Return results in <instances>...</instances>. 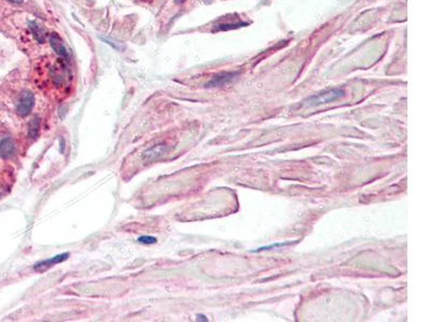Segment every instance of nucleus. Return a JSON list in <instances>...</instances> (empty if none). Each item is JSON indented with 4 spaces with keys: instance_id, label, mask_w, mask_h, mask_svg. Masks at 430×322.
<instances>
[{
    "instance_id": "1",
    "label": "nucleus",
    "mask_w": 430,
    "mask_h": 322,
    "mask_svg": "<svg viewBox=\"0 0 430 322\" xmlns=\"http://www.w3.org/2000/svg\"><path fill=\"white\" fill-rule=\"evenodd\" d=\"M72 76L65 62L58 61L53 65L49 71V77L43 83V87L56 97L62 98L67 95L71 85Z\"/></svg>"
},
{
    "instance_id": "2",
    "label": "nucleus",
    "mask_w": 430,
    "mask_h": 322,
    "mask_svg": "<svg viewBox=\"0 0 430 322\" xmlns=\"http://www.w3.org/2000/svg\"><path fill=\"white\" fill-rule=\"evenodd\" d=\"M344 95H346V92H344V90L341 88L331 89L322 93H318V95L312 96L307 101H304L303 103L304 105H308V106H317V105H322L326 103H330V102H333V101H337L343 98Z\"/></svg>"
},
{
    "instance_id": "3",
    "label": "nucleus",
    "mask_w": 430,
    "mask_h": 322,
    "mask_svg": "<svg viewBox=\"0 0 430 322\" xmlns=\"http://www.w3.org/2000/svg\"><path fill=\"white\" fill-rule=\"evenodd\" d=\"M34 104H35L34 93L29 90L24 91L22 93V96H21L20 101L18 103V108H17L18 114L20 116H23V117L27 116L31 112V110H33Z\"/></svg>"
},
{
    "instance_id": "4",
    "label": "nucleus",
    "mask_w": 430,
    "mask_h": 322,
    "mask_svg": "<svg viewBox=\"0 0 430 322\" xmlns=\"http://www.w3.org/2000/svg\"><path fill=\"white\" fill-rule=\"evenodd\" d=\"M50 43H51L52 49L55 51V53L58 55V56L68 58V51L66 49L64 42H62V40L58 35H56V34L51 35Z\"/></svg>"
},
{
    "instance_id": "5",
    "label": "nucleus",
    "mask_w": 430,
    "mask_h": 322,
    "mask_svg": "<svg viewBox=\"0 0 430 322\" xmlns=\"http://www.w3.org/2000/svg\"><path fill=\"white\" fill-rule=\"evenodd\" d=\"M167 151V146L163 144H158L155 145L153 148H148L145 151V153L143 154V160L145 162H151L153 160H155L156 158H158V157L162 156L163 154L166 153Z\"/></svg>"
},
{
    "instance_id": "6",
    "label": "nucleus",
    "mask_w": 430,
    "mask_h": 322,
    "mask_svg": "<svg viewBox=\"0 0 430 322\" xmlns=\"http://www.w3.org/2000/svg\"><path fill=\"white\" fill-rule=\"evenodd\" d=\"M68 256H69L68 254H62V255H59V256H56V257H53L51 259H48V260H43L41 262H39L38 264H36L35 265V269L37 271H40V272L44 271L46 269L51 268V266H53L54 264H57V263H60L62 261H65L66 259L68 258Z\"/></svg>"
},
{
    "instance_id": "7",
    "label": "nucleus",
    "mask_w": 430,
    "mask_h": 322,
    "mask_svg": "<svg viewBox=\"0 0 430 322\" xmlns=\"http://www.w3.org/2000/svg\"><path fill=\"white\" fill-rule=\"evenodd\" d=\"M15 154V145L13 141L8 138L5 139L2 143H0V156L4 158H11Z\"/></svg>"
},
{
    "instance_id": "8",
    "label": "nucleus",
    "mask_w": 430,
    "mask_h": 322,
    "mask_svg": "<svg viewBox=\"0 0 430 322\" xmlns=\"http://www.w3.org/2000/svg\"><path fill=\"white\" fill-rule=\"evenodd\" d=\"M234 75H236V73H232V72H229V73H222V74H220V75L215 76V77L213 78V80L211 81L208 85H209V86H221V85H224V84H226V83H228L229 81H231Z\"/></svg>"
},
{
    "instance_id": "9",
    "label": "nucleus",
    "mask_w": 430,
    "mask_h": 322,
    "mask_svg": "<svg viewBox=\"0 0 430 322\" xmlns=\"http://www.w3.org/2000/svg\"><path fill=\"white\" fill-rule=\"evenodd\" d=\"M39 129H40V123H39V119L35 117V119L29 124V130H28L29 138L37 139L39 136Z\"/></svg>"
},
{
    "instance_id": "10",
    "label": "nucleus",
    "mask_w": 430,
    "mask_h": 322,
    "mask_svg": "<svg viewBox=\"0 0 430 322\" xmlns=\"http://www.w3.org/2000/svg\"><path fill=\"white\" fill-rule=\"evenodd\" d=\"M30 29H31V31H33V34H34V36L38 39L39 41H41V42H43V33H42V30H41V28L39 27V25H37L36 23H31L30 24Z\"/></svg>"
},
{
    "instance_id": "11",
    "label": "nucleus",
    "mask_w": 430,
    "mask_h": 322,
    "mask_svg": "<svg viewBox=\"0 0 430 322\" xmlns=\"http://www.w3.org/2000/svg\"><path fill=\"white\" fill-rule=\"evenodd\" d=\"M289 244H291V243H275V244H271V245H268V246H263V247L257 248L256 250H254V253H256V251H262V250H269L271 248H276V247H280V246H285V245H289Z\"/></svg>"
},
{
    "instance_id": "12",
    "label": "nucleus",
    "mask_w": 430,
    "mask_h": 322,
    "mask_svg": "<svg viewBox=\"0 0 430 322\" xmlns=\"http://www.w3.org/2000/svg\"><path fill=\"white\" fill-rule=\"evenodd\" d=\"M140 243H143V244H152V243H156V239L152 238V237H142L138 240Z\"/></svg>"
},
{
    "instance_id": "13",
    "label": "nucleus",
    "mask_w": 430,
    "mask_h": 322,
    "mask_svg": "<svg viewBox=\"0 0 430 322\" xmlns=\"http://www.w3.org/2000/svg\"><path fill=\"white\" fill-rule=\"evenodd\" d=\"M10 3H13V4H22L23 2H24V0H9Z\"/></svg>"
},
{
    "instance_id": "14",
    "label": "nucleus",
    "mask_w": 430,
    "mask_h": 322,
    "mask_svg": "<svg viewBox=\"0 0 430 322\" xmlns=\"http://www.w3.org/2000/svg\"><path fill=\"white\" fill-rule=\"evenodd\" d=\"M198 320H205V321H207V318H206L205 316L199 315V316H198Z\"/></svg>"
},
{
    "instance_id": "15",
    "label": "nucleus",
    "mask_w": 430,
    "mask_h": 322,
    "mask_svg": "<svg viewBox=\"0 0 430 322\" xmlns=\"http://www.w3.org/2000/svg\"><path fill=\"white\" fill-rule=\"evenodd\" d=\"M183 2H185V0H176V3H183Z\"/></svg>"
}]
</instances>
